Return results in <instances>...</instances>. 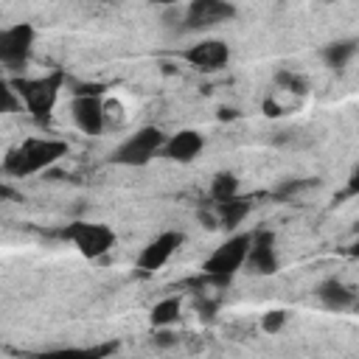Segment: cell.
<instances>
[{
    "mask_svg": "<svg viewBox=\"0 0 359 359\" xmlns=\"http://www.w3.org/2000/svg\"><path fill=\"white\" fill-rule=\"evenodd\" d=\"M65 154H67V143L59 137H28L3 157V171L8 177L22 180V177L50 168Z\"/></svg>",
    "mask_w": 359,
    "mask_h": 359,
    "instance_id": "1",
    "label": "cell"
},
{
    "mask_svg": "<svg viewBox=\"0 0 359 359\" xmlns=\"http://www.w3.org/2000/svg\"><path fill=\"white\" fill-rule=\"evenodd\" d=\"M11 87H14L17 98L25 104V109L31 112V118L36 123H45L53 115L56 101L62 95L65 70H50V73L36 76V79H14Z\"/></svg>",
    "mask_w": 359,
    "mask_h": 359,
    "instance_id": "2",
    "label": "cell"
},
{
    "mask_svg": "<svg viewBox=\"0 0 359 359\" xmlns=\"http://www.w3.org/2000/svg\"><path fill=\"white\" fill-rule=\"evenodd\" d=\"M163 143H165V135L157 129V126H140L137 132H132L115 151H112V163L118 165H146L154 160V154L163 151Z\"/></svg>",
    "mask_w": 359,
    "mask_h": 359,
    "instance_id": "3",
    "label": "cell"
},
{
    "mask_svg": "<svg viewBox=\"0 0 359 359\" xmlns=\"http://www.w3.org/2000/svg\"><path fill=\"white\" fill-rule=\"evenodd\" d=\"M62 236L90 261L104 258L115 247V233L101 222H70Z\"/></svg>",
    "mask_w": 359,
    "mask_h": 359,
    "instance_id": "4",
    "label": "cell"
},
{
    "mask_svg": "<svg viewBox=\"0 0 359 359\" xmlns=\"http://www.w3.org/2000/svg\"><path fill=\"white\" fill-rule=\"evenodd\" d=\"M250 236L252 233H233L227 241H222L202 261V272L213 275V278H222V280H230L244 266V258H247V250H250Z\"/></svg>",
    "mask_w": 359,
    "mask_h": 359,
    "instance_id": "5",
    "label": "cell"
},
{
    "mask_svg": "<svg viewBox=\"0 0 359 359\" xmlns=\"http://www.w3.org/2000/svg\"><path fill=\"white\" fill-rule=\"evenodd\" d=\"M34 42H36V31L31 22H17L8 28H0V65L20 70L28 62Z\"/></svg>",
    "mask_w": 359,
    "mask_h": 359,
    "instance_id": "6",
    "label": "cell"
},
{
    "mask_svg": "<svg viewBox=\"0 0 359 359\" xmlns=\"http://www.w3.org/2000/svg\"><path fill=\"white\" fill-rule=\"evenodd\" d=\"M236 17V6L230 0H191L185 14H182V28L185 31H202L213 28L219 22H227Z\"/></svg>",
    "mask_w": 359,
    "mask_h": 359,
    "instance_id": "7",
    "label": "cell"
},
{
    "mask_svg": "<svg viewBox=\"0 0 359 359\" xmlns=\"http://www.w3.org/2000/svg\"><path fill=\"white\" fill-rule=\"evenodd\" d=\"M244 266L252 275H275L280 269V258H278V247H275V233L272 230H255L250 236V250H247Z\"/></svg>",
    "mask_w": 359,
    "mask_h": 359,
    "instance_id": "8",
    "label": "cell"
},
{
    "mask_svg": "<svg viewBox=\"0 0 359 359\" xmlns=\"http://www.w3.org/2000/svg\"><path fill=\"white\" fill-rule=\"evenodd\" d=\"M185 241V236L182 233H177V230H165V233H160L157 238H151L140 252H137V269H143V272H157V269H163L168 261H171V255L180 250V244Z\"/></svg>",
    "mask_w": 359,
    "mask_h": 359,
    "instance_id": "9",
    "label": "cell"
},
{
    "mask_svg": "<svg viewBox=\"0 0 359 359\" xmlns=\"http://www.w3.org/2000/svg\"><path fill=\"white\" fill-rule=\"evenodd\" d=\"M182 59L188 65H194L196 70H202V73H213V70H222L230 62V45L224 39H202V42L185 48Z\"/></svg>",
    "mask_w": 359,
    "mask_h": 359,
    "instance_id": "10",
    "label": "cell"
},
{
    "mask_svg": "<svg viewBox=\"0 0 359 359\" xmlns=\"http://www.w3.org/2000/svg\"><path fill=\"white\" fill-rule=\"evenodd\" d=\"M70 115H73V123H76L84 135H101V132H104L107 107H104L101 95H73Z\"/></svg>",
    "mask_w": 359,
    "mask_h": 359,
    "instance_id": "11",
    "label": "cell"
},
{
    "mask_svg": "<svg viewBox=\"0 0 359 359\" xmlns=\"http://www.w3.org/2000/svg\"><path fill=\"white\" fill-rule=\"evenodd\" d=\"M202 149H205V137L196 129H180V132L168 135L163 143V154L174 163H191V160H196V154Z\"/></svg>",
    "mask_w": 359,
    "mask_h": 359,
    "instance_id": "12",
    "label": "cell"
},
{
    "mask_svg": "<svg viewBox=\"0 0 359 359\" xmlns=\"http://www.w3.org/2000/svg\"><path fill=\"white\" fill-rule=\"evenodd\" d=\"M317 300L328 309V311H345L353 306L356 294L351 286H345L339 278H325L320 286H317Z\"/></svg>",
    "mask_w": 359,
    "mask_h": 359,
    "instance_id": "13",
    "label": "cell"
},
{
    "mask_svg": "<svg viewBox=\"0 0 359 359\" xmlns=\"http://www.w3.org/2000/svg\"><path fill=\"white\" fill-rule=\"evenodd\" d=\"M213 205H216V224H222L224 230H236L247 219V213L252 210V199L241 196V194L222 199V202H213Z\"/></svg>",
    "mask_w": 359,
    "mask_h": 359,
    "instance_id": "14",
    "label": "cell"
},
{
    "mask_svg": "<svg viewBox=\"0 0 359 359\" xmlns=\"http://www.w3.org/2000/svg\"><path fill=\"white\" fill-rule=\"evenodd\" d=\"M323 62L331 67V70H345L348 62L356 56V39H337V42H328L323 50H320Z\"/></svg>",
    "mask_w": 359,
    "mask_h": 359,
    "instance_id": "15",
    "label": "cell"
},
{
    "mask_svg": "<svg viewBox=\"0 0 359 359\" xmlns=\"http://www.w3.org/2000/svg\"><path fill=\"white\" fill-rule=\"evenodd\" d=\"M180 306H182V303H180L177 294L157 300V303L151 306V311H149V323H151L154 328H168V325H174V323L180 320Z\"/></svg>",
    "mask_w": 359,
    "mask_h": 359,
    "instance_id": "16",
    "label": "cell"
},
{
    "mask_svg": "<svg viewBox=\"0 0 359 359\" xmlns=\"http://www.w3.org/2000/svg\"><path fill=\"white\" fill-rule=\"evenodd\" d=\"M238 194V177L233 171H219L213 180H210V199L213 202H222V199H230Z\"/></svg>",
    "mask_w": 359,
    "mask_h": 359,
    "instance_id": "17",
    "label": "cell"
},
{
    "mask_svg": "<svg viewBox=\"0 0 359 359\" xmlns=\"http://www.w3.org/2000/svg\"><path fill=\"white\" fill-rule=\"evenodd\" d=\"M275 84H278L280 90H286V93H294V95H306V93H309L306 76H300V73H294V70H289V67H283V70L275 73Z\"/></svg>",
    "mask_w": 359,
    "mask_h": 359,
    "instance_id": "18",
    "label": "cell"
},
{
    "mask_svg": "<svg viewBox=\"0 0 359 359\" xmlns=\"http://www.w3.org/2000/svg\"><path fill=\"white\" fill-rule=\"evenodd\" d=\"M17 107H20V98H17L14 87H11V81L6 76H0V115L14 112Z\"/></svg>",
    "mask_w": 359,
    "mask_h": 359,
    "instance_id": "19",
    "label": "cell"
},
{
    "mask_svg": "<svg viewBox=\"0 0 359 359\" xmlns=\"http://www.w3.org/2000/svg\"><path fill=\"white\" fill-rule=\"evenodd\" d=\"M283 325H286V311H280V309H269V311L261 317V328H264L266 334H278Z\"/></svg>",
    "mask_w": 359,
    "mask_h": 359,
    "instance_id": "20",
    "label": "cell"
},
{
    "mask_svg": "<svg viewBox=\"0 0 359 359\" xmlns=\"http://www.w3.org/2000/svg\"><path fill=\"white\" fill-rule=\"evenodd\" d=\"M121 345L118 342H101V345H93V348H87L84 353L90 356V359H98V356H109V353H115Z\"/></svg>",
    "mask_w": 359,
    "mask_h": 359,
    "instance_id": "21",
    "label": "cell"
},
{
    "mask_svg": "<svg viewBox=\"0 0 359 359\" xmlns=\"http://www.w3.org/2000/svg\"><path fill=\"white\" fill-rule=\"evenodd\" d=\"M104 84H98V81H90V84H76V90H73V95H104Z\"/></svg>",
    "mask_w": 359,
    "mask_h": 359,
    "instance_id": "22",
    "label": "cell"
},
{
    "mask_svg": "<svg viewBox=\"0 0 359 359\" xmlns=\"http://www.w3.org/2000/svg\"><path fill=\"white\" fill-rule=\"evenodd\" d=\"M283 112H286V109H283V107H280L275 98H266V101H264V115H269V118H278V115H283Z\"/></svg>",
    "mask_w": 359,
    "mask_h": 359,
    "instance_id": "23",
    "label": "cell"
},
{
    "mask_svg": "<svg viewBox=\"0 0 359 359\" xmlns=\"http://www.w3.org/2000/svg\"><path fill=\"white\" fill-rule=\"evenodd\" d=\"M154 345H160V348H168V345H174V334H168V331H160V334L154 337Z\"/></svg>",
    "mask_w": 359,
    "mask_h": 359,
    "instance_id": "24",
    "label": "cell"
},
{
    "mask_svg": "<svg viewBox=\"0 0 359 359\" xmlns=\"http://www.w3.org/2000/svg\"><path fill=\"white\" fill-rule=\"evenodd\" d=\"M14 196H17V194H14V191L0 180V199H14Z\"/></svg>",
    "mask_w": 359,
    "mask_h": 359,
    "instance_id": "25",
    "label": "cell"
},
{
    "mask_svg": "<svg viewBox=\"0 0 359 359\" xmlns=\"http://www.w3.org/2000/svg\"><path fill=\"white\" fill-rule=\"evenodd\" d=\"M149 3H154V6H168V8L177 6V0H149Z\"/></svg>",
    "mask_w": 359,
    "mask_h": 359,
    "instance_id": "26",
    "label": "cell"
}]
</instances>
